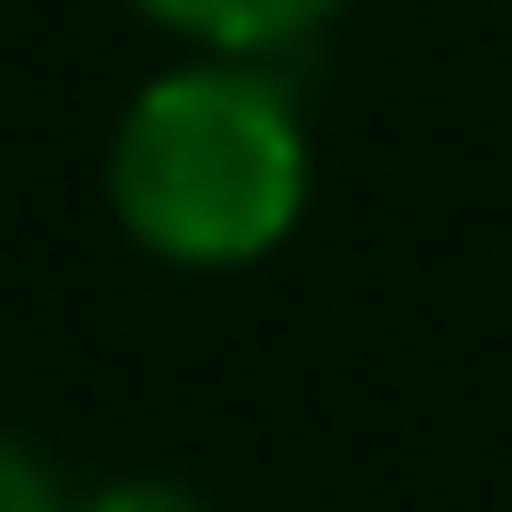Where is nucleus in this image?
<instances>
[{
  "label": "nucleus",
  "instance_id": "nucleus-2",
  "mask_svg": "<svg viewBox=\"0 0 512 512\" xmlns=\"http://www.w3.org/2000/svg\"><path fill=\"white\" fill-rule=\"evenodd\" d=\"M151 31H171L181 51H221V61H272L292 41H312L342 0H131Z\"/></svg>",
  "mask_w": 512,
  "mask_h": 512
},
{
  "label": "nucleus",
  "instance_id": "nucleus-1",
  "mask_svg": "<svg viewBox=\"0 0 512 512\" xmlns=\"http://www.w3.org/2000/svg\"><path fill=\"white\" fill-rule=\"evenodd\" d=\"M111 221L171 272H251L312 211V131L272 61L191 51L111 121Z\"/></svg>",
  "mask_w": 512,
  "mask_h": 512
},
{
  "label": "nucleus",
  "instance_id": "nucleus-3",
  "mask_svg": "<svg viewBox=\"0 0 512 512\" xmlns=\"http://www.w3.org/2000/svg\"><path fill=\"white\" fill-rule=\"evenodd\" d=\"M0 512H71V502H61V482H51L21 442H0Z\"/></svg>",
  "mask_w": 512,
  "mask_h": 512
},
{
  "label": "nucleus",
  "instance_id": "nucleus-4",
  "mask_svg": "<svg viewBox=\"0 0 512 512\" xmlns=\"http://www.w3.org/2000/svg\"><path fill=\"white\" fill-rule=\"evenodd\" d=\"M71 512H211V502L181 492V482H111V492H91V502H71Z\"/></svg>",
  "mask_w": 512,
  "mask_h": 512
}]
</instances>
